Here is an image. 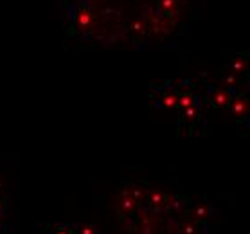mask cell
<instances>
[{
    "label": "cell",
    "mask_w": 250,
    "mask_h": 234,
    "mask_svg": "<svg viewBox=\"0 0 250 234\" xmlns=\"http://www.w3.org/2000/svg\"><path fill=\"white\" fill-rule=\"evenodd\" d=\"M4 209H6V204H4V200L0 198V216H2V213H4Z\"/></svg>",
    "instance_id": "8fae6325"
},
{
    "label": "cell",
    "mask_w": 250,
    "mask_h": 234,
    "mask_svg": "<svg viewBox=\"0 0 250 234\" xmlns=\"http://www.w3.org/2000/svg\"><path fill=\"white\" fill-rule=\"evenodd\" d=\"M0 234H2V227H0Z\"/></svg>",
    "instance_id": "7c38bea8"
},
{
    "label": "cell",
    "mask_w": 250,
    "mask_h": 234,
    "mask_svg": "<svg viewBox=\"0 0 250 234\" xmlns=\"http://www.w3.org/2000/svg\"><path fill=\"white\" fill-rule=\"evenodd\" d=\"M153 101H157V103H153V106H157V108H176V103H178V90H176V86L173 83H166L164 86H157V99H153Z\"/></svg>",
    "instance_id": "7a4b0ae2"
},
{
    "label": "cell",
    "mask_w": 250,
    "mask_h": 234,
    "mask_svg": "<svg viewBox=\"0 0 250 234\" xmlns=\"http://www.w3.org/2000/svg\"><path fill=\"white\" fill-rule=\"evenodd\" d=\"M76 234H99L97 227L92 223H78L76 225Z\"/></svg>",
    "instance_id": "30bf717a"
},
{
    "label": "cell",
    "mask_w": 250,
    "mask_h": 234,
    "mask_svg": "<svg viewBox=\"0 0 250 234\" xmlns=\"http://www.w3.org/2000/svg\"><path fill=\"white\" fill-rule=\"evenodd\" d=\"M115 207H117V213L121 214V218L133 216L135 211L139 209V204H137V200L133 198V194L130 193V189H128L126 184H123V188H121L119 193H117Z\"/></svg>",
    "instance_id": "6da1fadb"
},
{
    "label": "cell",
    "mask_w": 250,
    "mask_h": 234,
    "mask_svg": "<svg viewBox=\"0 0 250 234\" xmlns=\"http://www.w3.org/2000/svg\"><path fill=\"white\" fill-rule=\"evenodd\" d=\"M227 108L230 110V114L234 117H247V114H249V99L241 90L234 92Z\"/></svg>",
    "instance_id": "52a82bcc"
},
{
    "label": "cell",
    "mask_w": 250,
    "mask_h": 234,
    "mask_svg": "<svg viewBox=\"0 0 250 234\" xmlns=\"http://www.w3.org/2000/svg\"><path fill=\"white\" fill-rule=\"evenodd\" d=\"M200 105H193V106H188L180 112V123L188 126H193L196 123H200Z\"/></svg>",
    "instance_id": "ba28073f"
},
{
    "label": "cell",
    "mask_w": 250,
    "mask_h": 234,
    "mask_svg": "<svg viewBox=\"0 0 250 234\" xmlns=\"http://www.w3.org/2000/svg\"><path fill=\"white\" fill-rule=\"evenodd\" d=\"M207 92H209L210 106H212L214 110H220V108H227L229 103H230V99H232V94L236 90H229V88H225V86H218V88L209 86Z\"/></svg>",
    "instance_id": "277c9868"
},
{
    "label": "cell",
    "mask_w": 250,
    "mask_h": 234,
    "mask_svg": "<svg viewBox=\"0 0 250 234\" xmlns=\"http://www.w3.org/2000/svg\"><path fill=\"white\" fill-rule=\"evenodd\" d=\"M207 225L200 223L193 218H189L188 214L178 216V223H176V234H205Z\"/></svg>",
    "instance_id": "5b68a950"
},
{
    "label": "cell",
    "mask_w": 250,
    "mask_h": 234,
    "mask_svg": "<svg viewBox=\"0 0 250 234\" xmlns=\"http://www.w3.org/2000/svg\"><path fill=\"white\" fill-rule=\"evenodd\" d=\"M43 234H76V225L72 223H56L43 231Z\"/></svg>",
    "instance_id": "9c48e42d"
},
{
    "label": "cell",
    "mask_w": 250,
    "mask_h": 234,
    "mask_svg": "<svg viewBox=\"0 0 250 234\" xmlns=\"http://www.w3.org/2000/svg\"><path fill=\"white\" fill-rule=\"evenodd\" d=\"M186 214H188L189 218L196 220V222L207 225V223L212 220V216H214V207H212V204H210L207 198H202V200H198V202L191 204Z\"/></svg>",
    "instance_id": "3957f363"
},
{
    "label": "cell",
    "mask_w": 250,
    "mask_h": 234,
    "mask_svg": "<svg viewBox=\"0 0 250 234\" xmlns=\"http://www.w3.org/2000/svg\"><path fill=\"white\" fill-rule=\"evenodd\" d=\"M166 200H167V193H164L162 189H148L144 207H148L149 211L157 213V214H162L164 206H166Z\"/></svg>",
    "instance_id": "8992f818"
}]
</instances>
